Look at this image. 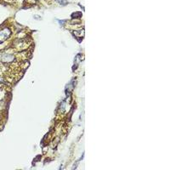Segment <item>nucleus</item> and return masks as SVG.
I'll list each match as a JSON object with an SVG mask.
<instances>
[{
    "label": "nucleus",
    "instance_id": "f257e3e1",
    "mask_svg": "<svg viewBox=\"0 0 170 170\" xmlns=\"http://www.w3.org/2000/svg\"><path fill=\"white\" fill-rule=\"evenodd\" d=\"M10 33H11V32L8 27L1 30L0 31V43L6 40L7 38L10 36Z\"/></svg>",
    "mask_w": 170,
    "mask_h": 170
},
{
    "label": "nucleus",
    "instance_id": "f03ea898",
    "mask_svg": "<svg viewBox=\"0 0 170 170\" xmlns=\"http://www.w3.org/2000/svg\"><path fill=\"white\" fill-rule=\"evenodd\" d=\"M14 60V56L13 54H6L4 55H3L2 57V61L4 63H8V62H11Z\"/></svg>",
    "mask_w": 170,
    "mask_h": 170
},
{
    "label": "nucleus",
    "instance_id": "7ed1b4c3",
    "mask_svg": "<svg viewBox=\"0 0 170 170\" xmlns=\"http://www.w3.org/2000/svg\"><path fill=\"white\" fill-rule=\"evenodd\" d=\"M79 16H81V13H80V12H76V13H74L72 15V18L79 17Z\"/></svg>",
    "mask_w": 170,
    "mask_h": 170
},
{
    "label": "nucleus",
    "instance_id": "20e7f679",
    "mask_svg": "<svg viewBox=\"0 0 170 170\" xmlns=\"http://www.w3.org/2000/svg\"><path fill=\"white\" fill-rule=\"evenodd\" d=\"M60 4H67V0H57Z\"/></svg>",
    "mask_w": 170,
    "mask_h": 170
},
{
    "label": "nucleus",
    "instance_id": "39448f33",
    "mask_svg": "<svg viewBox=\"0 0 170 170\" xmlns=\"http://www.w3.org/2000/svg\"><path fill=\"white\" fill-rule=\"evenodd\" d=\"M74 33L75 36H77V34H79V33H78V32H74V33ZM81 37H82H82H83V30H82V31Z\"/></svg>",
    "mask_w": 170,
    "mask_h": 170
}]
</instances>
